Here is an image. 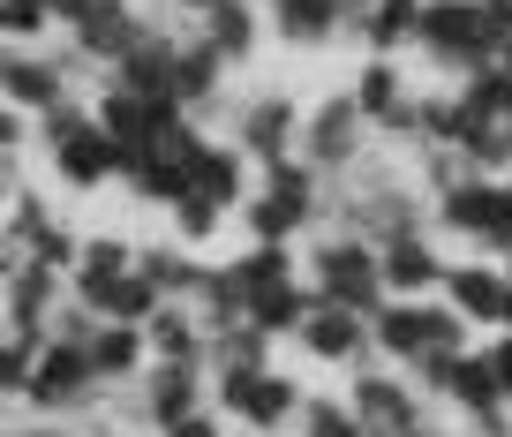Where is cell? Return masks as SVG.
<instances>
[{
  "mask_svg": "<svg viewBox=\"0 0 512 437\" xmlns=\"http://www.w3.org/2000/svg\"><path fill=\"white\" fill-rule=\"evenodd\" d=\"M31 370H38V347L0 332V400H31Z\"/></svg>",
  "mask_w": 512,
  "mask_h": 437,
  "instance_id": "31",
  "label": "cell"
},
{
  "mask_svg": "<svg viewBox=\"0 0 512 437\" xmlns=\"http://www.w3.org/2000/svg\"><path fill=\"white\" fill-rule=\"evenodd\" d=\"M219 370H272V340L241 317L234 332H219V340H211V377H219Z\"/></svg>",
  "mask_w": 512,
  "mask_h": 437,
  "instance_id": "28",
  "label": "cell"
},
{
  "mask_svg": "<svg viewBox=\"0 0 512 437\" xmlns=\"http://www.w3.org/2000/svg\"><path fill=\"white\" fill-rule=\"evenodd\" d=\"M377 264H384V294L392 302H422V294L445 287V249L430 242V227H407L392 242H377Z\"/></svg>",
  "mask_w": 512,
  "mask_h": 437,
  "instance_id": "13",
  "label": "cell"
},
{
  "mask_svg": "<svg viewBox=\"0 0 512 437\" xmlns=\"http://www.w3.org/2000/svg\"><path fill=\"white\" fill-rule=\"evenodd\" d=\"M68 302V279L46 272V264H23L16 279H8V302H0V332H16V340L46 347L53 340V317H61Z\"/></svg>",
  "mask_w": 512,
  "mask_h": 437,
  "instance_id": "12",
  "label": "cell"
},
{
  "mask_svg": "<svg viewBox=\"0 0 512 437\" xmlns=\"http://www.w3.org/2000/svg\"><path fill=\"white\" fill-rule=\"evenodd\" d=\"M83 355H91V370H98V392L144 385V370H151V340L136 324H98L91 340H83Z\"/></svg>",
  "mask_w": 512,
  "mask_h": 437,
  "instance_id": "18",
  "label": "cell"
},
{
  "mask_svg": "<svg viewBox=\"0 0 512 437\" xmlns=\"http://www.w3.org/2000/svg\"><path fill=\"white\" fill-rule=\"evenodd\" d=\"M369 347H377V362H392V370H415L422 355H467L475 347V324L460 317L452 302H384L377 317H369Z\"/></svg>",
  "mask_w": 512,
  "mask_h": 437,
  "instance_id": "1",
  "label": "cell"
},
{
  "mask_svg": "<svg viewBox=\"0 0 512 437\" xmlns=\"http://www.w3.org/2000/svg\"><path fill=\"white\" fill-rule=\"evenodd\" d=\"M482 8H490V23H497V38L512 31V0H482Z\"/></svg>",
  "mask_w": 512,
  "mask_h": 437,
  "instance_id": "40",
  "label": "cell"
},
{
  "mask_svg": "<svg viewBox=\"0 0 512 437\" xmlns=\"http://www.w3.org/2000/svg\"><path fill=\"white\" fill-rule=\"evenodd\" d=\"M302 159L317 166L324 181H339L354 159H369V121L354 114L347 91H332L324 106H309V114H302Z\"/></svg>",
  "mask_w": 512,
  "mask_h": 437,
  "instance_id": "8",
  "label": "cell"
},
{
  "mask_svg": "<svg viewBox=\"0 0 512 437\" xmlns=\"http://www.w3.org/2000/svg\"><path fill=\"white\" fill-rule=\"evenodd\" d=\"M196 38H204L226 68H241L256 53V38H264V8H256V0H219V8L196 23Z\"/></svg>",
  "mask_w": 512,
  "mask_h": 437,
  "instance_id": "23",
  "label": "cell"
},
{
  "mask_svg": "<svg viewBox=\"0 0 512 437\" xmlns=\"http://www.w3.org/2000/svg\"><path fill=\"white\" fill-rule=\"evenodd\" d=\"M189 189H196V196H211L219 211H241V204H249V189H256V166L241 159L226 136H211V144L189 159Z\"/></svg>",
  "mask_w": 512,
  "mask_h": 437,
  "instance_id": "19",
  "label": "cell"
},
{
  "mask_svg": "<svg viewBox=\"0 0 512 437\" xmlns=\"http://www.w3.org/2000/svg\"><path fill=\"white\" fill-rule=\"evenodd\" d=\"M144 340H151V362H196V370H211V332L196 324L189 302H166L144 324Z\"/></svg>",
  "mask_w": 512,
  "mask_h": 437,
  "instance_id": "24",
  "label": "cell"
},
{
  "mask_svg": "<svg viewBox=\"0 0 512 437\" xmlns=\"http://www.w3.org/2000/svg\"><path fill=\"white\" fill-rule=\"evenodd\" d=\"M204 407H211V370H196V362H151L144 385H136V422L151 437L181 415H204Z\"/></svg>",
  "mask_w": 512,
  "mask_h": 437,
  "instance_id": "9",
  "label": "cell"
},
{
  "mask_svg": "<svg viewBox=\"0 0 512 437\" xmlns=\"http://www.w3.org/2000/svg\"><path fill=\"white\" fill-rule=\"evenodd\" d=\"M460 159L475 166V174H512V129H497V121H475V129L460 136Z\"/></svg>",
  "mask_w": 512,
  "mask_h": 437,
  "instance_id": "29",
  "label": "cell"
},
{
  "mask_svg": "<svg viewBox=\"0 0 512 437\" xmlns=\"http://www.w3.org/2000/svg\"><path fill=\"white\" fill-rule=\"evenodd\" d=\"M430 219L437 234L452 242H475L482 257H512V174H467L452 181L445 196H430Z\"/></svg>",
  "mask_w": 512,
  "mask_h": 437,
  "instance_id": "4",
  "label": "cell"
},
{
  "mask_svg": "<svg viewBox=\"0 0 512 437\" xmlns=\"http://www.w3.org/2000/svg\"><path fill=\"white\" fill-rule=\"evenodd\" d=\"M482 355H490V370H497V392H505V407H512V332H497V340L482 347Z\"/></svg>",
  "mask_w": 512,
  "mask_h": 437,
  "instance_id": "38",
  "label": "cell"
},
{
  "mask_svg": "<svg viewBox=\"0 0 512 437\" xmlns=\"http://www.w3.org/2000/svg\"><path fill=\"white\" fill-rule=\"evenodd\" d=\"M38 31H53L46 0H0V46H31Z\"/></svg>",
  "mask_w": 512,
  "mask_h": 437,
  "instance_id": "34",
  "label": "cell"
},
{
  "mask_svg": "<svg viewBox=\"0 0 512 437\" xmlns=\"http://www.w3.org/2000/svg\"><path fill=\"white\" fill-rule=\"evenodd\" d=\"M347 407H354V422H362V437H422L430 430V400L415 392V377L407 370H354V385H347Z\"/></svg>",
  "mask_w": 512,
  "mask_h": 437,
  "instance_id": "6",
  "label": "cell"
},
{
  "mask_svg": "<svg viewBox=\"0 0 512 437\" xmlns=\"http://www.w3.org/2000/svg\"><path fill=\"white\" fill-rule=\"evenodd\" d=\"M226 437H249V430H226Z\"/></svg>",
  "mask_w": 512,
  "mask_h": 437,
  "instance_id": "44",
  "label": "cell"
},
{
  "mask_svg": "<svg viewBox=\"0 0 512 437\" xmlns=\"http://www.w3.org/2000/svg\"><path fill=\"white\" fill-rule=\"evenodd\" d=\"M226 144H234L249 166L302 159V106H294L287 91H256L249 106H234V136H226Z\"/></svg>",
  "mask_w": 512,
  "mask_h": 437,
  "instance_id": "7",
  "label": "cell"
},
{
  "mask_svg": "<svg viewBox=\"0 0 512 437\" xmlns=\"http://www.w3.org/2000/svg\"><path fill=\"white\" fill-rule=\"evenodd\" d=\"M294 437H362V422H354L347 400H309L302 422H294Z\"/></svg>",
  "mask_w": 512,
  "mask_h": 437,
  "instance_id": "33",
  "label": "cell"
},
{
  "mask_svg": "<svg viewBox=\"0 0 512 437\" xmlns=\"http://www.w3.org/2000/svg\"><path fill=\"white\" fill-rule=\"evenodd\" d=\"M505 264H482V257H467V264H445V302L460 309L467 324H497V309H505Z\"/></svg>",
  "mask_w": 512,
  "mask_h": 437,
  "instance_id": "20",
  "label": "cell"
},
{
  "mask_svg": "<svg viewBox=\"0 0 512 437\" xmlns=\"http://www.w3.org/2000/svg\"><path fill=\"white\" fill-rule=\"evenodd\" d=\"M302 279L317 287V302H339L354 317H377L392 294H384V264H377V242L362 234H317L302 249Z\"/></svg>",
  "mask_w": 512,
  "mask_h": 437,
  "instance_id": "2",
  "label": "cell"
},
{
  "mask_svg": "<svg viewBox=\"0 0 512 437\" xmlns=\"http://www.w3.org/2000/svg\"><path fill=\"white\" fill-rule=\"evenodd\" d=\"M46 159H53V181H61V189H76V196L121 181V151H113V136L98 129V121H91L83 136H68V144H53Z\"/></svg>",
  "mask_w": 512,
  "mask_h": 437,
  "instance_id": "17",
  "label": "cell"
},
{
  "mask_svg": "<svg viewBox=\"0 0 512 437\" xmlns=\"http://www.w3.org/2000/svg\"><path fill=\"white\" fill-rule=\"evenodd\" d=\"M98 400V370L76 340H46L38 347V370H31V407L46 415H76V407Z\"/></svg>",
  "mask_w": 512,
  "mask_h": 437,
  "instance_id": "10",
  "label": "cell"
},
{
  "mask_svg": "<svg viewBox=\"0 0 512 437\" xmlns=\"http://www.w3.org/2000/svg\"><path fill=\"white\" fill-rule=\"evenodd\" d=\"M415 53L422 61H437L452 83L475 76V68L497 61V23L482 0H422V16H415Z\"/></svg>",
  "mask_w": 512,
  "mask_h": 437,
  "instance_id": "3",
  "label": "cell"
},
{
  "mask_svg": "<svg viewBox=\"0 0 512 437\" xmlns=\"http://www.w3.org/2000/svg\"><path fill=\"white\" fill-rule=\"evenodd\" d=\"M91 8H98V0H46V23H53V31H83Z\"/></svg>",
  "mask_w": 512,
  "mask_h": 437,
  "instance_id": "37",
  "label": "cell"
},
{
  "mask_svg": "<svg viewBox=\"0 0 512 437\" xmlns=\"http://www.w3.org/2000/svg\"><path fill=\"white\" fill-rule=\"evenodd\" d=\"M16 196H23V174H16V159H0V219L16 211Z\"/></svg>",
  "mask_w": 512,
  "mask_h": 437,
  "instance_id": "39",
  "label": "cell"
},
{
  "mask_svg": "<svg viewBox=\"0 0 512 437\" xmlns=\"http://www.w3.org/2000/svg\"><path fill=\"white\" fill-rule=\"evenodd\" d=\"M452 91H460V106H467V129H475V121L512 129V76L505 68H475V76H460Z\"/></svg>",
  "mask_w": 512,
  "mask_h": 437,
  "instance_id": "26",
  "label": "cell"
},
{
  "mask_svg": "<svg viewBox=\"0 0 512 437\" xmlns=\"http://www.w3.org/2000/svg\"><path fill=\"white\" fill-rule=\"evenodd\" d=\"M166 219H174V242H181V249H196V242H219V227L234 219V211H219L211 196H196V189H189L174 211H166Z\"/></svg>",
  "mask_w": 512,
  "mask_h": 437,
  "instance_id": "30",
  "label": "cell"
},
{
  "mask_svg": "<svg viewBox=\"0 0 512 437\" xmlns=\"http://www.w3.org/2000/svg\"><path fill=\"white\" fill-rule=\"evenodd\" d=\"M128 272H136V242L128 234H83V264L68 272V302H98Z\"/></svg>",
  "mask_w": 512,
  "mask_h": 437,
  "instance_id": "21",
  "label": "cell"
},
{
  "mask_svg": "<svg viewBox=\"0 0 512 437\" xmlns=\"http://www.w3.org/2000/svg\"><path fill=\"white\" fill-rule=\"evenodd\" d=\"M0 302H8V272H0Z\"/></svg>",
  "mask_w": 512,
  "mask_h": 437,
  "instance_id": "43",
  "label": "cell"
},
{
  "mask_svg": "<svg viewBox=\"0 0 512 437\" xmlns=\"http://www.w3.org/2000/svg\"><path fill=\"white\" fill-rule=\"evenodd\" d=\"M309 309H317V287H309V279H287V287H272V294L249 302V324L264 332V340H294Z\"/></svg>",
  "mask_w": 512,
  "mask_h": 437,
  "instance_id": "25",
  "label": "cell"
},
{
  "mask_svg": "<svg viewBox=\"0 0 512 437\" xmlns=\"http://www.w3.org/2000/svg\"><path fill=\"white\" fill-rule=\"evenodd\" d=\"M490 68H505V76H512V31L497 38V61H490Z\"/></svg>",
  "mask_w": 512,
  "mask_h": 437,
  "instance_id": "41",
  "label": "cell"
},
{
  "mask_svg": "<svg viewBox=\"0 0 512 437\" xmlns=\"http://www.w3.org/2000/svg\"><path fill=\"white\" fill-rule=\"evenodd\" d=\"M23 136H31V114H16V106L0 98V159H16V151H23Z\"/></svg>",
  "mask_w": 512,
  "mask_h": 437,
  "instance_id": "36",
  "label": "cell"
},
{
  "mask_svg": "<svg viewBox=\"0 0 512 437\" xmlns=\"http://www.w3.org/2000/svg\"><path fill=\"white\" fill-rule=\"evenodd\" d=\"M234 219H241V234H249V242H302V234H309L302 219H294L287 204H272L264 189H249V204H241Z\"/></svg>",
  "mask_w": 512,
  "mask_h": 437,
  "instance_id": "27",
  "label": "cell"
},
{
  "mask_svg": "<svg viewBox=\"0 0 512 437\" xmlns=\"http://www.w3.org/2000/svg\"><path fill=\"white\" fill-rule=\"evenodd\" d=\"M144 31H151V16L136 8V0H98L91 23H83V31H68V46H76L91 68H113V61H121V53L136 46Z\"/></svg>",
  "mask_w": 512,
  "mask_h": 437,
  "instance_id": "15",
  "label": "cell"
},
{
  "mask_svg": "<svg viewBox=\"0 0 512 437\" xmlns=\"http://www.w3.org/2000/svg\"><path fill=\"white\" fill-rule=\"evenodd\" d=\"M264 8V31L287 38V46H332V38H347V0H256Z\"/></svg>",
  "mask_w": 512,
  "mask_h": 437,
  "instance_id": "16",
  "label": "cell"
},
{
  "mask_svg": "<svg viewBox=\"0 0 512 437\" xmlns=\"http://www.w3.org/2000/svg\"><path fill=\"white\" fill-rule=\"evenodd\" d=\"M136 272H144L166 302H196V287L211 279V264L196 257V249H181V242H136Z\"/></svg>",
  "mask_w": 512,
  "mask_h": 437,
  "instance_id": "22",
  "label": "cell"
},
{
  "mask_svg": "<svg viewBox=\"0 0 512 437\" xmlns=\"http://www.w3.org/2000/svg\"><path fill=\"white\" fill-rule=\"evenodd\" d=\"M0 98L16 106V114H46V106H61V98H76L68 91V76H61V61L53 53H38V46H0Z\"/></svg>",
  "mask_w": 512,
  "mask_h": 437,
  "instance_id": "14",
  "label": "cell"
},
{
  "mask_svg": "<svg viewBox=\"0 0 512 437\" xmlns=\"http://www.w3.org/2000/svg\"><path fill=\"white\" fill-rule=\"evenodd\" d=\"M211 407H219L234 430H249V437H279V430L302 422L309 392L294 385L287 370H219L211 377Z\"/></svg>",
  "mask_w": 512,
  "mask_h": 437,
  "instance_id": "5",
  "label": "cell"
},
{
  "mask_svg": "<svg viewBox=\"0 0 512 437\" xmlns=\"http://www.w3.org/2000/svg\"><path fill=\"white\" fill-rule=\"evenodd\" d=\"M294 347H302L309 362H339V370H377V347H369V317H354V309L339 302H317L302 317V332H294Z\"/></svg>",
  "mask_w": 512,
  "mask_h": 437,
  "instance_id": "11",
  "label": "cell"
},
{
  "mask_svg": "<svg viewBox=\"0 0 512 437\" xmlns=\"http://www.w3.org/2000/svg\"><path fill=\"white\" fill-rule=\"evenodd\" d=\"M159 437H226V415H219V407H204V415H181V422H166Z\"/></svg>",
  "mask_w": 512,
  "mask_h": 437,
  "instance_id": "35",
  "label": "cell"
},
{
  "mask_svg": "<svg viewBox=\"0 0 512 437\" xmlns=\"http://www.w3.org/2000/svg\"><path fill=\"white\" fill-rule=\"evenodd\" d=\"M497 332H512V287H505V309H497Z\"/></svg>",
  "mask_w": 512,
  "mask_h": 437,
  "instance_id": "42",
  "label": "cell"
},
{
  "mask_svg": "<svg viewBox=\"0 0 512 437\" xmlns=\"http://www.w3.org/2000/svg\"><path fill=\"white\" fill-rule=\"evenodd\" d=\"M83 129H91V98H61V106H46V114H38L31 121V136H38V144H68V136H83Z\"/></svg>",
  "mask_w": 512,
  "mask_h": 437,
  "instance_id": "32",
  "label": "cell"
}]
</instances>
